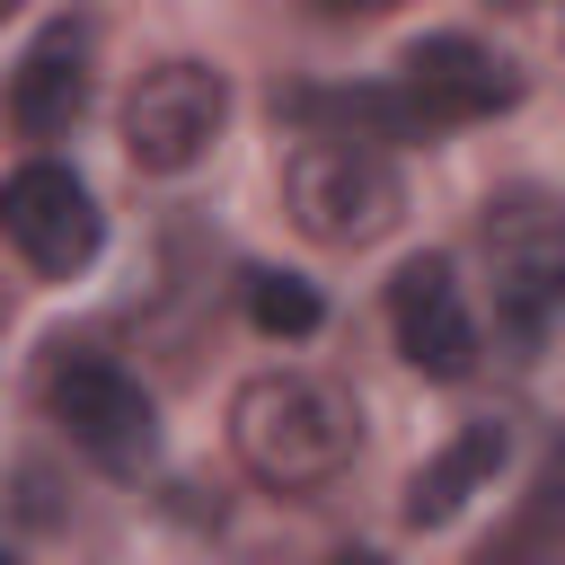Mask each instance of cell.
Here are the masks:
<instances>
[{
  "label": "cell",
  "mask_w": 565,
  "mask_h": 565,
  "mask_svg": "<svg viewBox=\"0 0 565 565\" xmlns=\"http://www.w3.org/2000/svg\"><path fill=\"white\" fill-rule=\"evenodd\" d=\"M327 565H388V556H380V547H335Z\"/></svg>",
  "instance_id": "obj_14"
},
{
  "label": "cell",
  "mask_w": 565,
  "mask_h": 565,
  "mask_svg": "<svg viewBox=\"0 0 565 565\" xmlns=\"http://www.w3.org/2000/svg\"><path fill=\"white\" fill-rule=\"evenodd\" d=\"M79 106H88V35L62 18V26H44V44L18 62L9 115H18L26 141H62V132L79 124Z\"/></svg>",
  "instance_id": "obj_9"
},
{
  "label": "cell",
  "mask_w": 565,
  "mask_h": 565,
  "mask_svg": "<svg viewBox=\"0 0 565 565\" xmlns=\"http://www.w3.org/2000/svg\"><path fill=\"white\" fill-rule=\"evenodd\" d=\"M494 468H503V424H494V415H486V424H459V433H450V441L406 477V521H415V530L459 521V512H468V494H477Z\"/></svg>",
  "instance_id": "obj_10"
},
{
  "label": "cell",
  "mask_w": 565,
  "mask_h": 565,
  "mask_svg": "<svg viewBox=\"0 0 565 565\" xmlns=\"http://www.w3.org/2000/svg\"><path fill=\"white\" fill-rule=\"evenodd\" d=\"M230 450L274 494H318L362 450V406L327 371H256L230 397Z\"/></svg>",
  "instance_id": "obj_1"
},
{
  "label": "cell",
  "mask_w": 565,
  "mask_h": 565,
  "mask_svg": "<svg viewBox=\"0 0 565 565\" xmlns=\"http://www.w3.org/2000/svg\"><path fill=\"white\" fill-rule=\"evenodd\" d=\"M0 565H18V556H9V547H0Z\"/></svg>",
  "instance_id": "obj_15"
},
{
  "label": "cell",
  "mask_w": 565,
  "mask_h": 565,
  "mask_svg": "<svg viewBox=\"0 0 565 565\" xmlns=\"http://www.w3.org/2000/svg\"><path fill=\"white\" fill-rule=\"evenodd\" d=\"M388 327H397V353H406L424 380H468L477 353H486L477 309H468L450 256H415V265H397V282H388Z\"/></svg>",
  "instance_id": "obj_8"
},
{
  "label": "cell",
  "mask_w": 565,
  "mask_h": 565,
  "mask_svg": "<svg viewBox=\"0 0 565 565\" xmlns=\"http://www.w3.org/2000/svg\"><path fill=\"white\" fill-rule=\"evenodd\" d=\"M477 565H565V530L556 521H539V512H512L494 539H486V556Z\"/></svg>",
  "instance_id": "obj_13"
},
{
  "label": "cell",
  "mask_w": 565,
  "mask_h": 565,
  "mask_svg": "<svg viewBox=\"0 0 565 565\" xmlns=\"http://www.w3.org/2000/svg\"><path fill=\"white\" fill-rule=\"evenodd\" d=\"M247 318H256L265 335H318L327 300H318L300 274H247Z\"/></svg>",
  "instance_id": "obj_12"
},
{
  "label": "cell",
  "mask_w": 565,
  "mask_h": 565,
  "mask_svg": "<svg viewBox=\"0 0 565 565\" xmlns=\"http://www.w3.org/2000/svg\"><path fill=\"white\" fill-rule=\"evenodd\" d=\"M291 115H300V124H344V132H318V141H353V132H362V150H371V141H415V132H424V115H415L397 88H300Z\"/></svg>",
  "instance_id": "obj_11"
},
{
  "label": "cell",
  "mask_w": 565,
  "mask_h": 565,
  "mask_svg": "<svg viewBox=\"0 0 565 565\" xmlns=\"http://www.w3.org/2000/svg\"><path fill=\"white\" fill-rule=\"evenodd\" d=\"M477 265H486L494 327L512 344H539L565 318V203L547 185H503L477 212Z\"/></svg>",
  "instance_id": "obj_2"
},
{
  "label": "cell",
  "mask_w": 565,
  "mask_h": 565,
  "mask_svg": "<svg viewBox=\"0 0 565 565\" xmlns=\"http://www.w3.org/2000/svg\"><path fill=\"white\" fill-rule=\"evenodd\" d=\"M282 203H291V230L300 238H318V247H371V238L397 230L406 185L362 141H300L282 159Z\"/></svg>",
  "instance_id": "obj_3"
},
{
  "label": "cell",
  "mask_w": 565,
  "mask_h": 565,
  "mask_svg": "<svg viewBox=\"0 0 565 565\" xmlns=\"http://www.w3.org/2000/svg\"><path fill=\"white\" fill-rule=\"evenodd\" d=\"M44 406H53V424H62L97 468H141V459L159 450V406H150V388H141L124 362H106V353H53Z\"/></svg>",
  "instance_id": "obj_5"
},
{
  "label": "cell",
  "mask_w": 565,
  "mask_h": 565,
  "mask_svg": "<svg viewBox=\"0 0 565 565\" xmlns=\"http://www.w3.org/2000/svg\"><path fill=\"white\" fill-rule=\"evenodd\" d=\"M0 238L35 265V274H79L106 238L97 221V194L79 185V168L62 159H26L9 185H0Z\"/></svg>",
  "instance_id": "obj_6"
},
{
  "label": "cell",
  "mask_w": 565,
  "mask_h": 565,
  "mask_svg": "<svg viewBox=\"0 0 565 565\" xmlns=\"http://www.w3.org/2000/svg\"><path fill=\"white\" fill-rule=\"evenodd\" d=\"M221 124H230V79L212 62H194V53L150 62L124 97V159L141 177H185L221 141Z\"/></svg>",
  "instance_id": "obj_4"
},
{
  "label": "cell",
  "mask_w": 565,
  "mask_h": 565,
  "mask_svg": "<svg viewBox=\"0 0 565 565\" xmlns=\"http://www.w3.org/2000/svg\"><path fill=\"white\" fill-rule=\"evenodd\" d=\"M397 97L424 115V132H441V124L503 115L521 97V71L503 53H486L477 35H415L406 62H397Z\"/></svg>",
  "instance_id": "obj_7"
}]
</instances>
